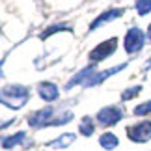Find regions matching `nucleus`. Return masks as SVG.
<instances>
[{
  "label": "nucleus",
  "mask_w": 151,
  "mask_h": 151,
  "mask_svg": "<svg viewBox=\"0 0 151 151\" xmlns=\"http://www.w3.org/2000/svg\"><path fill=\"white\" fill-rule=\"evenodd\" d=\"M26 101H28V88H24V86L9 84L2 90V104H6V106L17 110L24 106Z\"/></svg>",
  "instance_id": "1"
},
{
  "label": "nucleus",
  "mask_w": 151,
  "mask_h": 151,
  "mask_svg": "<svg viewBox=\"0 0 151 151\" xmlns=\"http://www.w3.org/2000/svg\"><path fill=\"white\" fill-rule=\"evenodd\" d=\"M127 136H129V140L136 142V144H144V142L151 140V121H142V123L129 127Z\"/></svg>",
  "instance_id": "2"
},
{
  "label": "nucleus",
  "mask_w": 151,
  "mask_h": 151,
  "mask_svg": "<svg viewBox=\"0 0 151 151\" xmlns=\"http://www.w3.org/2000/svg\"><path fill=\"white\" fill-rule=\"evenodd\" d=\"M54 116H56V112H54L52 108L37 110V112H34L30 118H28V125H30V127H36V129H43V127L52 125Z\"/></svg>",
  "instance_id": "3"
},
{
  "label": "nucleus",
  "mask_w": 151,
  "mask_h": 151,
  "mask_svg": "<svg viewBox=\"0 0 151 151\" xmlns=\"http://www.w3.org/2000/svg\"><path fill=\"white\" fill-rule=\"evenodd\" d=\"M116 47H118V39L110 37V39H106V41L99 43L93 50L90 52V60L91 62H101V60H104V58H108L112 52H116Z\"/></svg>",
  "instance_id": "4"
},
{
  "label": "nucleus",
  "mask_w": 151,
  "mask_h": 151,
  "mask_svg": "<svg viewBox=\"0 0 151 151\" xmlns=\"http://www.w3.org/2000/svg\"><path fill=\"white\" fill-rule=\"evenodd\" d=\"M121 118H123V112H121V108H118V106H104L97 112V121H99V125H103V127H110V125L118 123Z\"/></svg>",
  "instance_id": "5"
},
{
  "label": "nucleus",
  "mask_w": 151,
  "mask_h": 151,
  "mask_svg": "<svg viewBox=\"0 0 151 151\" xmlns=\"http://www.w3.org/2000/svg\"><path fill=\"white\" fill-rule=\"evenodd\" d=\"M144 47V32L140 28H131L129 32H127L125 36V50L131 52V54H134Z\"/></svg>",
  "instance_id": "6"
},
{
  "label": "nucleus",
  "mask_w": 151,
  "mask_h": 151,
  "mask_svg": "<svg viewBox=\"0 0 151 151\" xmlns=\"http://www.w3.org/2000/svg\"><path fill=\"white\" fill-rule=\"evenodd\" d=\"M123 67H127L125 63H121V65H118V67H112V69H106V71H101V73H93V75H91V77L84 82V86H86V88H90V86H97V84H101L104 78H108L110 75H114V73L121 71Z\"/></svg>",
  "instance_id": "7"
},
{
  "label": "nucleus",
  "mask_w": 151,
  "mask_h": 151,
  "mask_svg": "<svg viewBox=\"0 0 151 151\" xmlns=\"http://www.w3.org/2000/svg\"><path fill=\"white\" fill-rule=\"evenodd\" d=\"M37 91H39V97L47 103L58 99V86L52 84V82H41L37 86Z\"/></svg>",
  "instance_id": "8"
},
{
  "label": "nucleus",
  "mask_w": 151,
  "mask_h": 151,
  "mask_svg": "<svg viewBox=\"0 0 151 151\" xmlns=\"http://www.w3.org/2000/svg\"><path fill=\"white\" fill-rule=\"evenodd\" d=\"M121 15H123V9H121V8H119V9H108V11H104L103 15L97 17V19L90 24V28H91V30H95L97 26L106 24L108 21H114V19H118V17H121Z\"/></svg>",
  "instance_id": "9"
},
{
  "label": "nucleus",
  "mask_w": 151,
  "mask_h": 151,
  "mask_svg": "<svg viewBox=\"0 0 151 151\" xmlns=\"http://www.w3.org/2000/svg\"><path fill=\"white\" fill-rule=\"evenodd\" d=\"M93 73H95V67H93V65L86 67L84 71H80V73L77 75V77H73L71 80H69V82L65 84V88H67V90H69V88H73V86H75V84H78L80 80H82V84H84V82H86V80H88V78L91 77V75H93Z\"/></svg>",
  "instance_id": "10"
},
{
  "label": "nucleus",
  "mask_w": 151,
  "mask_h": 151,
  "mask_svg": "<svg viewBox=\"0 0 151 151\" xmlns=\"http://www.w3.org/2000/svg\"><path fill=\"white\" fill-rule=\"evenodd\" d=\"M73 142H75V134H73V132H65V134H62L60 138H56L54 142H50L49 147H52V149H62V147H67L69 144H73Z\"/></svg>",
  "instance_id": "11"
},
{
  "label": "nucleus",
  "mask_w": 151,
  "mask_h": 151,
  "mask_svg": "<svg viewBox=\"0 0 151 151\" xmlns=\"http://www.w3.org/2000/svg\"><path fill=\"white\" fill-rule=\"evenodd\" d=\"M99 144H101L103 149H114V147H118L119 140H118L116 134H112V132H104V134H101V138H99Z\"/></svg>",
  "instance_id": "12"
},
{
  "label": "nucleus",
  "mask_w": 151,
  "mask_h": 151,
  "mask_svg": "<svg viewBox=\"0 0 151 151\" xmlns=\"http://www.w3.org/2000/svg\"><path fill=\"white\" fill-rule=\"evenodd\" d=\"M24 138H26V134L21 131V132H17V134H13V136H8V138H4V140H2V147H4V149L15 147V146H19L21 142H24Z\"/></svg>",
  "instance_id": "13"
},
{
  "label": "nucleus",
  "mask_w": 151,
  "mask_h": 151,
  "mask_svg": "<svg viewBox=\"0 0 151 151\" xmlns=\"http://www.w3.org/2000/svg\"><path fill=\"white\" fill-rule=\"evenodd\" d=\"M63 30H71V26L69 24H52V26H49L47 30H45L43 34H41V39H47L50 34H56V32H63Z\"/></svg>",
  "instance_id": "14"
},
{
  "label": "nucleus",
  "mask_w": 151,
  "mask_h": 151,
  "mask_svg": "<svg viewBox=\"0 0 151 151\" xmlns=\"http://www.w3.org/2000/svg\"><path fill=\"white\" fill-rule=\"evenodd\" d=\"M80 134H84V136H91L93 134V131H95V127L93 123H91V119L90 118H84L82 119V123H80Z\"/></svg>",
  "instance_id": "15"
},
{
  "label": "nucleus",
  "mask_w": 151,
  "mask_h": 151,
  "mask_svg": "<svg viewBox=\"0 0 151 151\" xmlns=\"http://www.w3.org/2000/svg\"><path fill=\"white\" fill-rule=\"evenodd\" d=\"M134 8L138 11V15H147L151 13V0H136Z\"/></svg>",
  "instance_id": "16"
},
{
  "label": "nucleus",
  "mask_w": 151,
  "mask_h": 151,
  "mask_svg": "<svg viewBox=\"0 0 151 151\" xmlns=\"http://www.w3.org/2000/svg\"><path fill=\"white\" fill-rule=\"evenodd\" d=\"M140 90H142V86H132V88L129 90H125L123 93H121V99L123 101H129V99H134V97L140 93Z\"/></svg>",
  "instance_id": "17"
},
{
  "label": "nucleus",
  "mask_w": 151,
  "mask_h": 151,
  "mask_svg": "<svg viewBox=\"0 0 151 151\" xmlns=\"http://www.w3.org/2000/svg\"><path fill=\"white\" fill-rule=\"evenodd\" d=\"M134 114L136 116H147V114H151V101H146V103L138 104V106L134 108Z\"/></svg>",
  "instance_id": "18"
},
{
  "label": "nucleus",
  "mask_w": 151,
  "mask_h": 151,
  "mask_svg": "<svg viewBox=\"0 0 151 151\" xmlns=\"http://www.w3.org/2000/svg\"><path fill=\"white\" fill-rule=\"evenodd\" d=\"M144 69H151V58L146 62V65H144Z\"/></svg>",
  "instance_id": "19"
},
{
  "label": "nucleus",
  "mask_w": 151,
  "mask_h": 151,
  "mask_svg": "<svg viewBox=\"0 0 151 151\" xmlns=\"http://www.w3.org/2000/svg\"><path fill=\"white\" fill-rule=\"evenodd\" d=\"M147 37H151V24H149V28H147Z\"/></svg>",
  "instance_id": "20"
}]
</instances>
